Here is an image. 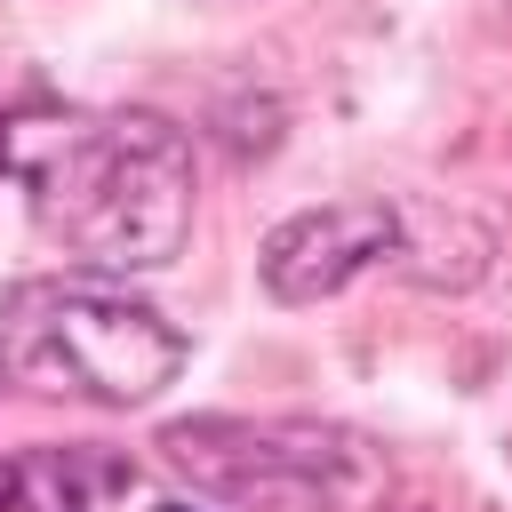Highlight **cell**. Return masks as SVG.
I'll return each mask as SVG.
<instances>
[{
	"label": "cell",
	"mask_w": 512,
	"mask_h": 512,
	"mask_svg": "<svg viewBox=\"0 0 512 512\" xmlns=\"http://www.w3.org/2000/svg\"><path fill=\"white\" fill-rule=\"evenodd\" d=\"M160 456L192 488L256 512H368L384 496L376 448L320 416H176Z\"/></svg>",
	"instance_id": "3"
},
{
	"label": "cell",
	"mask_w": 512,
	"mask_h": 512,
	"mask_svg": "<svg viewBox=\"0 0 512 512\" xmlns=\"http://www.w3.org/2000/svg\"><path fill=\"white\" fill-rule=\"evenodd\" d=\"M40 232L80 272H152L192 232V144L160 112L64 120L24 160Z\"/></svg>",
	"instance_id": "1"
},
{
	"label": "cell",
	"mask_w": 512,
	"mask_h": 512,
	"mask_svg": "<svg viewBox=\"0 0 512 512\" xmlns=\"http://www.w3.org/2000/svg\"><path fill=\"white\" fill-rule=\"evenodd\" d=\"M184 376V328L112 272H48L0 296V384L32 400L144 408Z\"/></svg>",
	"instance_id": "2"
},
{
	"label": "cell",
	"mask_w": 512,
	"mask_h": 512,
	"mask_svg": "<svg viewBox=\"0 0 512 512\" xmlns=\"http://www.w3.org/2000/svg\"><path fill=\"white\" fill-rule=\"evenodd\" d=\"M0 512H24V464H0Z\"/></svg>",
	"instance_id": "5"
},
{
	"label": "cell",
	"mask_w": 512,
	"mask_h": 512,
	"mask_svg": "<svg viewBox=\"0 0 512 512\" xmlns=\"http://www.w3.org/2000/svg\"><path fill=\"white\" fill-rule=\"evenodd\" d=\"M400 240H408V216L392 200H320V208H304V216L264 232L256 272H264L272 304H328L368 264L400 256Z\"/></svg>",
	"instance_id": "4"
},
{
	"label": "cell",
	"mask_w": 512,
	"mask_h": 512,
	"mask_svg": "<svg viewBox=\"0 0 512 512\" xmlns=\"http://www.w3.org/2000/svg\"><path fill=\"white\" fill-rule=\"evenodd\" d=\"M160 512H192V504H160Z\"/></svg>",
	"instance_id": "6"
}]
</instances>
